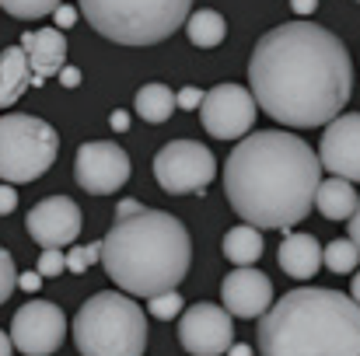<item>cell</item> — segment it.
I'll use <instances>...</instances> for the list:
<instances>
[{"mask_svg": "<svg viewBox=\"0 0 360 356\" xmlns=\"http://www.w3.org/2000/svg\"><path fill=\"white\" fill-rule=\"evenodd\" d=\"M252 102L294 129L329 126L354 91V63L340 35L315 21H287L266 32L248 60Z\"/></svg>", "mask_w": 360, "mask_h": 356, "instance_id": "obj_1", "label": "cell"}, {"mask_svg": "<svg viewBox=\"0 0 360 356\" xmlns=\"http://www.w3.org/2000/svg\"><path fill=\"white\" fill-rule=\"evenodd\" d=\"M319 182L322 164L315 150L287 129H262L245 136L224 164L228 203L255 231H287L301 224L315 210Z\"/></svg>", "mask_w": 360, "mask_h": 356, "instance_id": "obj_2", "label": "cell"}, {"mask_svg": "<svg viewBox=\"0 0 360 356\" xmlns=\"http://www.w3.org/2000/svg\"><path fill=\"white\" fill-rule=\"evenodd\" d=\"M109 279L126 297H158L175 290L193 262V241L179 217L165 210H140L116 220L102 237V258Z\"/></svg>", "mask_w": 360, "mask_h": 356, "instance_id": "obj_3", "label": "cell"}, {"mask_svg": "<svg viewBox=\"0 0 360 356\" xmlns=\"http://www.w3.org/2000/svg\"><path fill=\"white\" fill-rule=\"evenodd\" d=\"M259 356H360V308L326 286L287 290L259 318Z\"/></svg>", "mask_w": 360, "mask_h": 356, "instance_id": "obj_4", "label": "cell"}, {"mask_svg": "<svg viewBox=\"0 0 360 356\" xmlns=\"http://www.w3.org/2000/svg\"><path fill=\"white\" fill-rule=\"evenodd\" d=\"M74 343L81 356H143L147 315L120 290L95 294L74 318Z\"/></svg>", "mask_w": 360, "mask_h": 356, "instance_id": "obj_5", "label": "cell"}, {"mask_svg": "<svg viewBox=\"0 0 360 356\" xmlns=\"http://www.w3.org/2000/svg\"><path fill=\"white\" fill-rule=\"evenodd\" d=\"M88 25L120 46H154L186 25V0H84L77 7Z\"/></svg>", "mask_w": 360, "mask_h": 356, "instance_id": "obj_6", "label": "cell"}, {"mask_svg": "<svg viewBox=\"0 0 360 356\" xmlns=\"http://www.w3.org/2000/svg\"><path fill=\"white\" fill-rule=\"evenodd\" d=\"M60 154V133L39 116H0V178L4 185H25L42 178Z\"/></svg>", "mask_w": 360, "mask_h": 356, "instance_id": "obj_7", "label": "cell"}, {"mask_svg": "<svg viewBox=\"0 0 360 356\" xmlns=\"http://www.w3.org/2000/svg\"><path fill=\"white\" fill-rule=\"evenodd\" d=\"M214 175H217V161L196 140H172L154 157V178L168 196L203 192L214 182Z\"/></svg>", "mask_w": 360, "mask_h": 356, "instance_id": "obj_8", "label": "cell"}, {"mask_svg": "<svg viewBox=\"0 0 360 356\" xmlns=\"http://www.w3.org/2000/svg\"><path fill=\"white\" fill-rule=\"evenodd\" d=\"M63 336H67V315L49 301H28L11 318L7 339L25 356H53L63 346Z\"/></svg>", "mask_w": 360, "mask_h": 356, "instance_id": "obj_9", "label": "cell"}, {"mask_svg": "<svg viewBox=\"0 0 360 356\" xmlns=\"http://www.w3.org/2000/svg\"><path fill=\"white\" fill-rule=\"evenodd\" d=\"M179 343L189 356H224L235 346V318L224 308L200 301L179 315Z\"/></svg>", "mask_w": 360, "mask_h": 356, "instance_id": "obj_10", "label": "cell"}, {"mask_svg": "<svg viewBox=\"0 0 360 356\" xmlns=\"http://www.w3.org/2000/svg\"><path fill=\"white\" fill-rule=\"evenodd\" d=\"M74 178L84 192L109 196L129 182V154L120 143H109V140L81 143L77 157H74Z\"/></svg>", "mask_w": 360, "mask_h": 356, "instance_id": "obj_11", "label": "cell"}, {"mask_svg": "<svg viewBox=\"0 0 360 356\" xmlns=\"http://www.w3.org/2000/svg\"><path fill=\"white\" fill-rule=\"evenodd\" d=\"M200 122L217 140H241L255 122V102L241 84H217L214 91H203Z\"/></svg>", "mask_w": 360, "mask_h": 356, "instance_id": "obj_12", "label": "cell"}, {"mask_svg": "<svg viewBox=\"0 0 360 356\" xmlns=\"http://www.w3.org/2000/svg\"><path fill=\"white\" fill-rule=\"evenodd\" d=\"M25 231L42 251H60L81 235V206L70 196H46L28 210Z\"/></svg>", "mask_w": 360, "mask_h": 356, "instance_id": "obj_13", "label": "cell"}, {"mask_svg": "<svg viewBox=\"0 0 360 356\" xmlns=\"http://www.w3.org/2000/svg\"><path fill=\"white\" fill-rule=\"evenodd\" d=\"M319 164L343 178V182H360V112L336 116L322 129V143H319Z\"/></svg>", "mask_w": 360, "mask_h": 356, "instance_id": "obj_14", "label": "cell"}, {"mask_svg": "<svg viewBox=\"0 0 360 356\" xmlns=\"http://www.w3.org/2000/svg\"><path fill=\"white\" fill-rule=\"evenodd\" d=\"M221 301L231 318H262L273 308V283L259 269H235L221 283Z\"/></svg>", "mask_w": 360, "mask_h": 356, "instance_id": "obj_15", "label": "cell"}, {"mask_svg": "<svg viewBox=\"0 0 360 356\" xmlns=\"http://www.w3.org/2000/svg\"><path fill=\"white\" fill-rule=\"evenodd\" d=\"M21 53L28 60L32 70V84L39 88L42 81L56 77L67 67V39L56 28H39V32H25L21 35Z\"/></svg>", "mask_w": 360, "mask_h": 356, "instance_id": "obj_16", "label": "cell"}, {"mask_svg": "<svg viewBox=\"0 0 360 356\" xmlns=\"http://www.w3.org/2000/svg\"><path fill=\"white\" fill-rule=\"evenodd\" d=\"M280 269L290 279H311L322 269V244L311 235H287L280 244Z\"/></svg>", "mask_w": 360, "mask_h": 356, "instance_id": "obj_17", "label": "cell"}, {"mask_svg": "<svg viewBox=\"0 0 360 356\" xmlns=\"http://www.w3.org/2000/svg\"><path fill=\"white\" fill-rule=\"evenodd\" d=\"M28 84H32V70L21 46H7L0 53V109H11L28 91Z\"/></svg>", "mask_w": 360, "mask_h": 356, "instance_id": "obj_18", "label": "cell"}, {"mask_svg": "<svg viewBox=\"0 0 360 356\" xmlns=\"http://www.w3.org/2000/svg\"><path fill=\"white\" fill-rule=\"evenodd\" d=\"M315 206L326 220H350L357 210V189L343 178H322L315 192Z\"/></svg>", "mask_w": 360, "mask_h": 356, "instance_id": "obj_19", "label": "cell"}, {"mask_svg": "<svg viewBox=\"0 0 360 356\" xmlns=\"http://www.w3.org/2000/svg\"><path fill=\"white\" fill-rule=\"evenodd\" d=\"M262 248H266L262 235L255 228H248V224H238V228H231L224 235V258L235 262L238 269H252V262H259Z\"/></svg>", "mask_w": 360, "mask_h": 356, "instance_id": "obj_20", "label": "cell"}, {"mask_svg": "<svg viewBox=\"0 0 360 356\" xmlns=\"http://www.w3.org/2000/svg\"><path fill=\"white\" fill-rule=\"evenodd\" d=\"M133 109H136V116L143 119V122L161 126V122H168L172 112H175V91L165 88V84H143V88L136 91Z\"/></svg>", "mask_w": 360, "mask_h": 356, "instance_id": "obj_21", "label": "cell"}, {"mask_svg": "<svg viewBox=\"0 0 360 356\" xmlns=\"http://www.w3.org/2000/svg\"><path fill=\"white\" fill-rule=\"evenodd\" d=\"M186 32H189V42H193V46H200V49H214V46L224 42L228 25H224V18H221L217 11L203 7V11H193V14L186 18Z\"/></svg>", "mask_w": 360, "mask_h": 356, "instance_id": "obj_22", "label": "cell"}, {"mask_svg": "<svg viewBox=\"0 0 360 356\" xmlns=\"http://www.w3.org/2000/svg\"><path fill=\"white\" fill-rule=\"evenodd\" d=\"M322 262L333 269V272H354L360 262V251L357 244L350 241V237H336V241H329V248H322Z\"/></svg>", "mask_w": 360, "mask_h": 356, "instance_id": "obj_23", "label": "cell"}, {"mask_svg": "<svg viewBox=\"0 0 360 356\" xmlns=\"http://www.w3.org/2000/svg\"><path fill=\"white\" fill-rule=\"evenodd\" d=\"M60 4H53V0H4L0 4V11H7L11 18H21V21H35V18H46V14H53Z\"/></svg>", "mask_w": 360, "mask_h": 356, "instance_id": "obj_24", "label": "cell"}, {"mask_svg": "<svg viewBox=\"0 0 360 356\" xmlns=\"http://www.w3.org/2000/svg\"><path fill=\"white\" fill-rule=\"evenodd\" d=\"M182 308H186V301H182V294H179V290L158 294V297H150V304H147L150 318H161V322H168V318H179V315H182Z\"/></svg>", "mask_w": 360, "mask_h": 356, "instance_id": "obj_25", "label": "cell"}, {"mask_svg": "<svg viewBox=\"0 0 360 356\" xmlns=\"http://www.w3.org/2000/svg\"><path fill=\"white\" fill-rule=\"evenodd\" d=\"M102 258V241H95V244H88V248H70L67 255H63V262H67V269L70 272H84L91 262H98Z\"/></svg>", "mask_w": 360, "mask_h": 356, "instance_id": "obj_26", "label": "cell"}, {"mask_svg": "<svg viewBox=\"0 0 360 356\" xmlns=\"http://www.w3.org/2000/svg\"><path fill=\"white\" fill-rule=\"evenodd\" d=\"M14 286H18V269H14V258H11V251H7V248H0V304L14 294Z\"/></svg>", "mask_w": 360, "mask_h": 356, "instance_id": "obj_27", "label": "cell"}, {"mask_svg": "<svg viewBox=\"0 0 360 356\" xmlns=\"http://www.w3.org/2000/svg\"><path fill=\"white\" fill-rule=\"evenodd\" d=\"M67 269V262H63V251H42V258H39V276H60Z\"/></svg>", "mask_w": 360, "mask_h": 356, "instance_id": "obj_28", "label": "cell"}, {"mask_svg": "<svg viewBox=\"0 0 360 356\" xmlns=\"http://www.w3.org/2000/svg\"><path fill=\"white\" fill-rule=\"evenodd\" d=\"M200 102H203V91L193 88V84L182 88V91L175 95V109H186V112H189V109H200Z\"/></svg>", "mask_w": 360, "mask_h": 356, "instance_id": "obj_29", "label": "cell"}, {"mask_svg": "<svg viewBox=\"0 0 360 356\" xmlns=\"http://www.w3.org/2000/svg\"><path fill=\"white\" fill-rule=\"evenodd\" d=\"M53 14H56V32H63V28H70L77 21V7H70V4H60Z\"/></svg>", "mask_w": 360, "mask_h": 356, "instance_id": "obj_30", "label": "cell"}, {"mask_svg": "<svg viewBox=\"0 0 360 356\" xmlns=\"http://www.w3.org/2000/svg\"><path fill=\"white\" fill-rule=\"evenodd\" d=\"M18 206V189L14 185H0V217H7Z\"/></svg>", "mask_w": 360, "mask_h": 356, "instance_id": "obj_31", "label": "cell"}, {"mask_svg": "<svg viewBox=\"0 0 360 356\" xmlns=\"http://www.w3.org/2000/svg\"><path fill=\"white\" fill-rule=\"evenodd\" d=\"M56 77H60L63 88H77V84H81V70H77V67H63Z\"/></svg>", "mask_w": 360, "mask_h": 356, "instance_id": "obj_32", "label": "cell"}, {"mask_svg": "<svg viewBox=\"0 0 360 356\" xmlns=\"http://www.w3.org/2000/svg\"><path fill=\"white\" fill-rule=\"evenodd\" d=\"M39 283H42V276H39V272H21V276H18V286H21V290H28V294H32V290H39Z\"/></svg>", "mask_w": 360, "mask_h": 356, "instance_id": "obj_33", "label": "cell"}, {"mask_svg": "<svg viewBox=\"0 0 360 356\" xmlns=\"http://www.w3.org/2000/svg\"><path fill=\"white\" fill-rule=\"evenodd\" d=\"M140 210H143V206H140L136 199H122L120 206H116V213H120L116 220H126V217H133V213H140Z\"/></svg>", "mask_w": 360, "mask_h": 356, "instance_id": "obj_34", "label": "cell"}, {"mask_svg": "<svg viewBox=\"0 0 360 356\" xmlns=\"http://www.w3.org/2000/svg\"><path fill=\"white\" fill-rule=\"evenodd\" d=\"M350 241L357 244V251H360V199H357V210H354V217H350Z\"/></svg>", "mask_w": 360, "mask_h": 356, "instance_id": "obj_35", "label": "cell"}, {"mask_svg": "<svg viewBox=\"0 0 360 356\" xmlns=\"http://www.w3.org/2000/svg\"><path fill=\"white\" fill-rule=\"evenodd\" d=\"M109 126H112L116 133H122V129H129V112H122V109H116V112H112V119H109Z\"/></svg>", "mask_w": 360, "mask_h": 356, "instance_id": "obj_36", "label": "cell"}, {"mask_svg": "<svg viewBox=\"0 0 360 356\" xmlns=\"http://www.w3.org/2000/svg\"><path fill=\"white\" fill-rule=\"evenodd\" d=\"M290 7H294L297 14H311V11H319V4H315V0H304V4H301V0H294Z\"/></svg>", "mask_w": 360, "mask_h": 356, "instance_id": "obj_37", "label": "cell"}, {"mask_svg": "<svg viewBox=\"0 0 360 356\" xmlns=\"http://www.w3.org/2000/svg\"><path fill=\"white\" fill-rule=\"evenodd\" d=\"M350 290H354V294H350V301L360 308V269H357V276H354V286H350Z\"/></svg>", "mask_w": 360, "mask_h": 356, "instance_id": "obj_38", "label": "cell"}, {"mask_svg": "<svg viewBox=\"0 0 360 356\" xmlns=\"http://www.w3.org/2000/svg\"><path fill=\"white\" fill-rule=\"evenodd\" d=\"M11 353H14V346H11V339L0 332V356H11Z\"/></svg>", "mask_w": 360, "mask_h": 356, "instance_id": "obj_39", "label": "cell"}, {"mask_svg": "<svg viewBox=\"0 0 360 356\" xmlns=\"http://www.w3.org/2000/svg\"><path fill=\"white\" fill-rule=\"evenodd\" d=\"M228 356H252V350H248V346H231Z\"/></svg>", "mask_w": 360, "mask_h": 356, "instance_id": "obj_40", "label": "cell"}]
</instances>
